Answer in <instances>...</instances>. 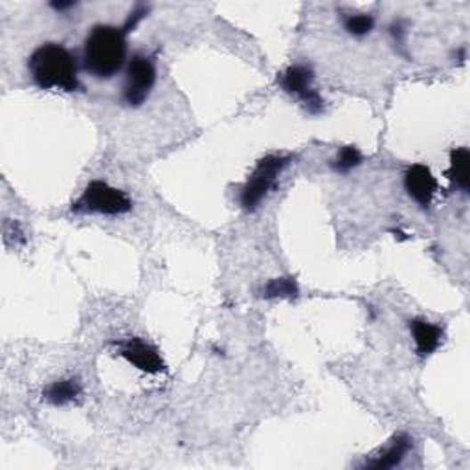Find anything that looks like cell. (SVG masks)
Listing matches in <instances>:
<instances>
[{"label":"cell","mask_w":470,"mask_h":470,"mask_svg":"<svg viewBox=\"0 0 470 470\" xmlns=\"http://www.w3.org/2000/svg\"><path fill=\"white\" fill-rule=\"evenodd\" d=\"M147 13H150V6H145V4H136V6L133 8V12L127 15V19H126V22H124V26H122L124 32H126V34L133 32V29H134L143 19H145Z\"/></svg>","instance_id":"cell-16"},{"label":"cell","mask_w":470,"mask_h":470,"mask_svg":"<svg viewBox=\"0 0 470 470\" xmlns=\"http://www.w3.org/2000/svg\"><path fill=\"white\" fill-rule=\"evenodd\" d=\"M342 22L345 32L352 37H366L375 28V17L369 13H345Z\"/></svg>","instance_id":"cell-15"},{"label":"cell","mask_w":470,"mask_h":470,"mask_svg":"<svg viewBox=\"0 0 470 470\" xmlns=\"http://www.w3.org/2000/svg\"><path fill=\"white\" fill-rule=\"evenodd\" d=\"M409 333L416 344L417 357L426 359L443 344V328L425 318H414L409 321Z\"/></svg>","instance_id":"cell-9"},{"label":"cell","mask_w":470,"mask_h":470,"mask_svg":"<svg viewBox=\"0 0 470 470\" xmlns=\"http://www.w3.org/2000/svg\"><path fill=\"white\" fill-rule=\"evenodd\" d=\"M83 388L77 378H59L50 382L43 392V399L52 406H67L79 399Z\"/></svg>","instance_id":"cell-12"},{"label":"cell","mask_w":470,"mask_h":470,"mask_svg":"<svg viewBox=\"0 0 470 470\" xmlns=\"http://www.w3.org/2000/svg\"><path fill=\"white\" fill-rule=\"evenodd\" d=\"M447 179L452 188L461 193H468L470 190V151L466 147H456L450 151V164L447 169Z\"/></svg>","instance_id":"cell-11"},{"label":"cell","mask_w":470,"mask_h":470,"mask_svg":"<svg viewBox=\"0 0 470 470\" xmlns=\"http://www.w3.org/2000/svg\"><path fill=\"white\" fill-rule=\"evenodd\" d=\"M283 93L296 98L309 114L318 116L326 110V101L314 88V72L309 65H292L278 76Z\"/></svg>","instance_id":"cell-6"},{"label":"cell","mask_w":470,"mask_h":470,"mask_svg":"<svg viewBox=\"0 0 470 470\" xmlns=\"http://www.w3.org/2000/svg\"><path fill=\"white\" fill-rule=\"evenodd\" d=\"M157 83V65L151 55L134 53L126 67L122 98L129 107H140L151 96Z\"/></svg>","instance_id":"cell-5"},{"label":"cell","mask_w":470,"mask_h":470,"mask_svg":"<svg viewBox=\"0 0 470 470\" xmlns=\"http://www.w3.org/2000/svg\"><path fill=\"white\" fill-rule=\"evenodd\" d=\"M261 296L267 300H292L300 296V287L294 278H274L263 287Z\"/></svg>","instance_id":"cell-13"},{"label":"cell","mask_w":470,"mask_h":470,"mask_svg":"<svg viewBox=\"0 0 470 470\" xmlns=\"http://www.w3.org/2000/svg\"><path fill=\"white\" fill-rule=\"evenodd\" d=\"M409 450H411L409 435L397 434L385 449H382L377 456H373V459L366 461V466L375 468V470L395 468L404 461V458L408 456Z\"/></svg>","instance_id":"cell-10"},{"label":"cell","mask_w":470,"mask_h":470,"mask_svg":"<svg viewBox=\"0 0 470 470\" xmlns=\"http://www.w3.org/2000/svg\"><path fill=\"white\" fill-rule=\"evenodd\" d=\"M290 160L287 155H267L255 164L239 193V204L245 212L259 208V204L278 186L280 176Z\"/></svg>","instance_id":"cell-3"},{"label":"cell","mask_w":470,"mask_h":470,"mask_svg":"<svg viewBox=\"0 0 470 470\" xmlns=\"http://www.w3.org/2000/svg\"><path fill=\"white\" fill-rule=\"evenodd\" d=\"M127 34L122 26L98 24L83 43V69L96 79H110L127 67Z\"/></svg>","instance_id":"cell-1"},{"label":"cell","mask_w":470,"mask_h":470,"mask_svg":"<svg viewBox=\"0 0 470 470\" xmlns=\"http://www.w3.org/2000/svg\"><path fill=\"white\" fill-rule=\"evenodd\" d=\"M28 72L41 91L74 93L79 88V67L76 55L59 43L37 46L28 59Z\"/></svg>","instance_id":"cell-2"},{"label":"cell","mask_w":470,"mask_h":470,"mask_svg":"<svg viewBox=\"0 0 470 470\" xmlns=\"http://www.w3.org/2000/svg\"><path fill=\"white\" fill-rule=\"evenodd\" d=\"M364 162V155L357 145H344L336 153V157L329 162L331 169L340 174H347L352 169H357Z\"/></svg>","instance_id":"cell-14"},{"label":"cell","mask_w":470,"mask_h":470,"mask_svg":"<svg viewBox=\"0 0 470 470\" xmlns=\"http://www.w3.org/2000/svg\"><path fill=\"white\" fill-rule=\"evenodd\" d=\"M50 8L55 12H67V10L76 8V3H52Z\"/></svg>","instance_id":"cell-17"},{"label":"cell","mask_w":470,"mask_h":470,"mask_svg":"<svg viewBox=\"0 0 470 470\" xmlns=\"http://www.w3.org/2000/svg\"><path fill=\"white\" fill-rule=\"evenodd\" d=\"M404 190L419 208L428 210L439 190V184L428 166L414 164L404 173Z\"/></svg>","instance_id":"cell-8"},{"label":"cell","mask_w":470,"mask_h":470,"mask_svg":"<svg viewBox=\"0 0 470 470\" xmlns=\"http://www.w3.org/2000/svg\"><path fill=\"white\" fill-rule=\"evenodd\" d=\"M133 210L131 197L120 190L114 188L105 181H93L81 191V195L72 202L74 214H100V215H124Z\"/></svg>","instance_id":"cell-4"},{"label":"cell","mask_w":470,"mask_h":470,"mask_svg":"<svg viewBox=\"0 0 470 470\" xmlns=\"http://www.w3.org/2000/svg\"><path fill=\"white\" fill-rule=\"evenodd\" d=\"M116 349H118V355L126 359L133 368L143 373L158 375L166 369L160 351L142 338L120 340L116 344Z\"/></svg>","instance_id":"cell-7"}]
</instances>
